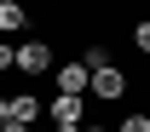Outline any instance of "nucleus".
Instances as JSON below:
<instances>
[{"mask_svg":"<svg viewBox=\"0 0 150 132\" xmlns=\"http://www.w3.org/2000/svg\"><path fill=\"white\" fill-rule=\"evenodd\" d=\"M40 115H46V103H40L35 92H18V98H12V126H6V132H29V121H40Z\"/></svg>","mask_w":150,"mask_h":132,"instance_id":"obj_5","label":"nucleus"},{"mask_svg":"<svg viewBox=\"0 0 150 132\" xmlns=\"http://www.w3.org/2000/svg\"><path fill=\"white\" fill-rule=\"evenodd\" d=\"M87 92L98 98V103H115V98H127V75L115 69V63H104V69H93V86Z\"/></svg>","mask_w":150,"mask_h":132,"instance_id":"obj_2","label":"nucleus"},{"mask_svg":"<svg viewBox=\"0 0 150 132\" xmlns=\"http://www.w3.org/2000/svg\"><path fill=\"white\" fill-rule=\"evenodd\" d=\"M133 46L150 57V17H144V23H133Z\"/></svg>","mask_w":150,"mask_h":132,"instance_id":"obj_9","label":"nucleus"},{"mask_svg":"<svg viewBox=\"0 0 150 132\" xmlns=\"http://www.w3.org/2000/svg\"><path fill=\"white\" fill-rule=\"evenodd\" d=\"M0 132H6V126H0Z\"/></svg>","mask_w":150,"mask_h":132,"instance_id":"obj_15","label":"nucleus"},{"mask_svg":"<svg viewBox=\"0 0 150 132\" xmlns=\"http://www.w3.org/2000/svg\"><path fill=\"white\" fill-rule=\"evenodd\" d=\"M46 121H52V126H81V121H87V98H64L58 92L52 103H46Z\"/></svg>","mask_w":150,"mask_h":132,"instance_id":"obj_3","label":"nucleus"},{"mask_svg":"<svg viewBox=\"0 0 150 132\" xmlns=\"http://www.w3.org/2000/svg\"><path fill=\"white\" fill-rule=\"evenodd\" d=\"M81 63H87V69H104V63H110V52H104V46H87V52H81Z\"/></svg>","mask_w":150,"mask_h":132,"instance_id":"obj_8","label":"nucleus"},{"mask_svg":"<svg viewBox=\"0 0 150 132\" xmlns=\"http://www.w3.org/2000/svg\"><path fill=\"white\" fill-rule=\"evenodd\" d=\"M18 69L23 75H46V69H52V46H46V40H23L18 46Z\"/></svg>","mask_w":150,"mask_h":132,"instance_id":"obj_4","label":"nucleus"},{"mask_svg":"<svg viewBox=\"0 0 150 132\" xmlns=\"http://www.w3.org/2000/svg\"><path fill=\"white\" fill-rule=\"evenodd\" d=\"M0 69H18V46L12 40H0Z\"/></svg>","mask_w":150,"mask_h":132,"instance_id":"obj_10","label":"nucleus"},{"mask_svg":"<svg viewBox=\"0 0 150 132\" xmlns=\"http://www.w3.org/2000/svg\"><path fill=\"white\" fill-rule=\"evenodd\" d=\"M0 126H12V98H0Z\"/></svg>","mask_w":150,"mask_h":132,"instance_id":"obj_11","label":"nucleus"},{"mask_svg":"<svg viewBox=\"0 0 150 132\" xmlns=\"http://www.w3.org/2000/svg\"><path fill=\"white\" fill-rule=\"evenodd\" d=\"M52 86L64 98H87V86H93V69L75 57V63H52Z\"/></svg>","mask_w":150,"mask_h":132,"instance_id":"obj_1","label":"nucleus"},{"mask_svg":"<svg viewBox=\"0 0 150 132\" xmlns=\"http://www.w3.org/2000/svg\"><path fill=\"white\" fill-rule=\"evenodd\" d=\"M115 132H150V115H144V109L121 115V121H115Z\"/></svg>","mask_w":150,"mask_h":132,"instance_id":"obj_7","label":"nucleus"},{"mask_svg":"<svg viewBox=\"0 0 150 132\" xmlns=\"http://www.w3.org/2000/svg\"><path fill=\"white\" fill-rule=\"evenodd\" d=\"M81 132H104V126H81Z\"/></svg>","mask_w":150,"mask_h":132,"instance_id":"obj_13","label":"nucleus"},{"mask_svg":"<svg viewBox=\"0 0 150 132\" xmlns=\"http://www.w3.org/2000/svg\"><path fill=\"white\" fill-rule=\"evenodd\" d=\"M52 132H81V126H52Z\"/></svg>","mask_w":150,"mask_h":132,"instance_id":"obj_12","label":"nucleus"},{"mask_svg":"<svg viewBox=\"0 0 150 132\" xmlns=\"http://www.w3.org/2000/svg\"><path fill=\"white\" fill-rule=\"evenodd\" d=\"M23 23H29V12L18 0H0V29H23Z\"/></svg>","mask_w":150,"mask_h":132,"instance_id":"obj_6","label":"nucleus"},{"mask_svg":"<svg viewBox=\"0 0 150 132\" xmlns=\"http://www.w3.org/2000/svg\"><path fill=\"white\" fill-rule=\"evenodd\" d=\"M0 80H6V69H0Z\"/></svg>","mask_w":150,"mask_h":132,"instance_id":"obj_14","label":"nucleus"}]
</instances>
